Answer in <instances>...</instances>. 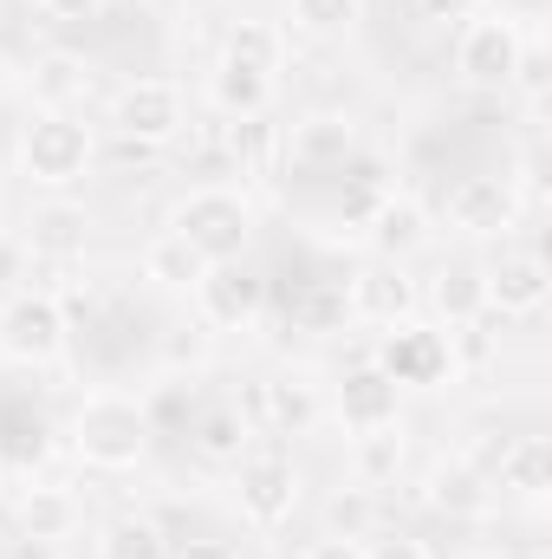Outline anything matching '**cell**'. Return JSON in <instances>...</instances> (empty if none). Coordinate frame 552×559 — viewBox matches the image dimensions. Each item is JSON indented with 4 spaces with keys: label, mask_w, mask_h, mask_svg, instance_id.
<instances>
[{
    "label": "cell",
    "mask_w": 552,
    "mask_h": 559,
    "mask_svg": "<svg viewBox=\"0 0 552 559\" xmlns=\"http://www.w3.org/2000/svg\"><path fill=\"white\" fill-rule=\"evenodd\" d=\"M149 417H143L137 397H124V391H92L85 404H79V417H72V449H79V462L85 468H105V475H124V468H137L143 455H149Z\"/></svg>",
    "instance_id": "obj_1"
},
{
    "label": "cell",
    "mask_w": 552,
    "mask_h": 559,
    "mask_svg": "<svg viewBox=\"0 0 552 559\" xmlns=\"http://www.w3.org/2000/svg\"><path fill=\"white\" fill-rule=\"evenodd\" d=\"M169 228H176L195 254H208V261H241V248H248V235H254V209H248L241 189L202 182V189H189V195L176 202Z\"/></svg>",
    "instance_id": "obj_2"
},
{
    "label": "cell",
    "mask_w": 552,
    "mask_h": 559,
    "mask_svg": "<svg viewBox=\"0 0 552 559\" xmlns=\"http://www.w3.org/2000/svg\"><path fill=\"white\" fill-rule=\"evenodd\" d=\"M235 508H241L248 527H267V534L292 521V508H299V468H292V455L279 442L248 449L235 462Z\"/></svg>",
    "instance_id": "obj_3"
},
{
    "label": "cell",
    "mask_w": 552,
    "mask_h": 559,
    "mask_svg": "<svg viewBox=\"0 0 552 559\" xmlns=\"http://www.w3.org/2000/svg\"><path fill=\"white\" fill-rule=\"evenodd\" d=\"M92 163V131L72 118V111H39L26 131H20V169L39 182V189H72Z\"/></svg>",
    "instance_id": "obj_4"
},
{
    "label": "cell",
    "mask_w": 552,
    "mask_h": 559,
    "mask_svg": "<svg viewBox=\"0 0 552 559\" xmlns=\"http://www.w3.org/2000/svg\"><path fill=\"white\" fill-rule=\"evenodd\" d=\"M65 306H59V293H7V306H0V352L13 358V365H52L59 352H65Z\"/></svg>",
    "instance_id": "obj_5"
},
{
    "label": "cell",
    "mask_w": 552,
    "mask_h": 559,
    "mask_svg": "<svg viewBox=\"0 0 552 559\" xmlns=\"http://www.w3.org/2000/svg\"><path fill=\"white\" fill-rule=\"evenodd\" d=\"M520 26L507 13H488V20H468L455 33V79L468 92H507L514 79V59H520Z\"/></svg>",
    "instance_id": "obj_6"
},
{
    "label": "cell",
    "mask_w": 552,
    "mask_h": 559,
    "mask_svg": "<svg viewBox=\"0 0 552 559\" xmlns=\"http://www.w3.org/2000/svg\"><path fill=\"white\" fill-rule=\"evenodd\" d=\"M111 131L124 143H143V150L182 138V85L176 79H131L111 105Z\"/></svg>",
    "instance_id": "obj_7"
},
{
    "label": "cell",
    "mask_w": 552,
    "mask_h": 559,
    "mask_svg": "<svg viewBox=\"0 0 552 559\" xmlns=\"http://www.w3.org/2000/svg\"><path fill=\"white\" fill-rule=\"evenodd\" d=\"M481 293H488V312H507V319H533L552 293V267L540 248H501L481 274Z\"/></svg>",
    "instance_id": "obj_8"
},
{
    "label": "cell",
    "mask_w": 552,
    "mask_h": 559,
    "mask_svg": "<svg viewBox=\"0 0 552 559\" xmlns=\"http://www.w3.org/2000/svg\"><path fill=\"white\" fill-rule=\"evenodd\" d=\"M267 280L254 274V267H241V261H215L202 286H195V299H202V319L208 325H221V332H241V325H254L261 312H267Z\"/></svg>",
    "instance_id": "obj_9"
},
{
    "label": "cell",
    "mask_w": 552,
    "mask_h": 559,
    "mask_svg": "<svg viewBox=\"0 0 552 559\" xmlns=\"http://www.w3.org/2000/svg\"><path fill=\"white\" fill-rule=\"evenodd\" d=\"M377 371H384L397 391H404V384H442V371H448V338L429 332V325L397 319V325L384 332V345H377Z\"/></svg>",
    "instance_id": "obj_10"
},
{
    "label": "cell",
    "mask_w": 552,
    "mask_h": 559,
    "mask_svg": "<svg viewBox=\"0 0 552 559\" xmlns=\"http://www.w3.org/2000/svg\"><path fill=\"white\" fill-rule=\"evenodd\" d=\"M20 241H26V254H33V261H59V267H72V261L85 254V241H92V215H85L79 202H65V195L33 202V215H26Z\"/></svg>",
    "instance_id": "obj_11"
},
{
    "label": "cell",
    "mask_w": 552,
    "mask_h": 559,
    "mask_svg": "<svg viewBox=\"0 0 552 559\" xmlns=\"http://www.w3.org/2000/svg\"><path fill=\"white\" fill-rule=\"evenodd\" d=\"M292 169H345L358 156V124L345 111H312L292 124V138H279Z\"/></svg>",
    "instance_id": "obj_12"
},
{
    "label": "cell",
    "mask_w": 552,
    "mask_h": 559,
    "mask_svg": "<svg viewBox=\"0 0 552 559\" xmlns=\"http://www.w3.org/2000/svg\"><path fill=\"white\" fill-rule=\"evenodd\" d=\"M241 417L254 423L261 436H299V429L319 423V397H312V384H299V378H261V384H248Z\"/></svg>",
    "instance_id": "obj_13"
},
{
    "label": "cell",
    "mask_w": 552,
    "mask_h": 559,
    "mask_svg": "<svg viewBox=\"0 0 552 559\" xmlns=\"http://www.w3.org/2000/svg\"><path fill=\"white\" fill-rule=\"evenodd\" d=\"M448 222L461 235H501L514 222V182L507 176H461L448 189Z\"/></svg>",
    "instance_id": "obj_14"
},
{
    "label": "cell",
    "mask_w": 552,
    "mask_h": 559,
    "mask_svg": "<svg viewBox=\"0 0 552 559\" xmlns=\"http://www.w3.org/2000/svg\"><path fill=\"white\" fill-rule=\"evenodd\" d=\"M345 299H351V312H358V319L397 325V319H410L416 286H410V274H404L397 261H371V267H358V274L345 280Z\"/></svg>",
    "instance_id": "obj_15"
},
{
    "label": "cell",
    "mask_w": 552,
    "mask_h": 559,
    "mask_svg": "<svg viewBox=\"0 0 552 559\" xmlns=\"http://www.w3.org/2000/svg\"><path fill=\"white\" fill-rule=\"evenodd\" d=\"M488 488H501V495H514V501H540L552 488V442L547 436H514V442H501V455H494V468H488Z\"/></svg>",
    "instance_id": "obj_16"
},
{
    "label": "cell",
    "mask_w": 552,
    "mask_h": 559,
    "mask_svg": "<svg viewBox=\"0 0 552 559\" xmlns=\"http://www.w3.org/2000/svg\"><path fill=\"white\" fill-rule=\"evenodd\" d=\"M26 85H33L39 111H79L92 98V66H85V52H39Z\"/></svg>",
    "instance_id": "obj_17"
},
{
    "label": "cell",
    "mask_w": 552,
    "mask_h": 559,
    "mask_svg": "<svg viewBox=\"0 0 552 559\" xmlns=\"http://www.w3.org/2000/svg\"><path fill=\"white\" fill-rule=\"evenodd\" d=\"M189 449L202 462H215V468H235L254 449V423L241 417V404H215V411H202L189 423Z\"/></svg>",
    "instance_id": "obj_18"
},
{
    "label": "cell",
    "mask_w": 552,
    "mask_h": 559,
    "mask_svg": "<svg viewBox=\"0 0 552 559\" xmlns=\"http://www.w3.org/2000/svg\"><path fill=\"white\" fill-rule=\"evenodd\" d=\"M338 417H345V429H377V423H397V384H391L377 365L345 371V384H338Z\"/></svg>",
    "instance_id": "obj_19"
},
{
    "label": "cell",
    "mask_w": 552,
    "mask_h": 559,
    "mask_svg": "<svg viewBox=\"0 0 552 559\" xmlns=\"http://www.w3.org/2000/svg\"><path fill=\"white\" fill-rule=\"evenodd\" d=\"M364 228H371V241H377L384 261H404V254H416V248L429 241V215L416 209L410 195H384V202L364 215Z\"/></svg>",
    "instance_id": "obj_20"
},
{
    "label": "cell",
    "mask_w": 552,
    "mask_h": 559,
    "mask_svg": "<svg viewBox=\"0 0 552 559\" xmlns=\"http://www.w3.org/2000/svg\"><path fill=\"white\" fill-rule=\"evenodd\" d=\"M404 468V423H377V429H351V475L358 488H384Z\"/></svg>",
    "instance_id": "obj_21"
},
{
    "label": "cell",
    "mask_w": 552,
    "mask_h": 559,
    "mask_svg": "<svg viewBox=\"0 0 552 559\" xmlns=\"http://www.w3.org/2000/svg\"><path fill=\"white\" fill-rule=\"evenodd\" d=\"M46 449H52V429H46V417H39L33 404L0 411V468L33 475V468L46 462Z\"/></svg>",
    "instance_id": "obj_22"
},
{
    "label": "cell",
    "mask_w": 552,
    "mask_h": 559,
    "mask_svg": "<svg viewBox=\"0 0 552 559\" xmlns=\"http://www.w3.org/2000/svg\"><path fill=\"white\" fill-rule=\"evenodd\" d=\"M79 521H85V508L72 488H26L20 495V534L26 540H65Z\"/></svg>",
    "instance_id": "obj_23"
},
{
    "label": "cell",
    "mask_w": 552,
    "mask_h": 559,
    "mask_svg": "<svg viewBox=\"0 0 552 559\" xmlns=\"http://www.w3.org/2000/svg\"><path fill=\"white\" fill-rule=\"evenodd\" d=\"M208 267H215V261H208V254H195V248H189L176 228H169V235H156V241L143 248V280H156V286H176V293H195Z\"/></svg>",
    "instance_id": "obj_24"
},
{
    "label": "cell",
    "mask_w": 552,
    "mask_h": 559,
    "mask_svg": "<svg viewBox=\"0 0 552 559\" xmlns=\"http://www.w3.org/2000/svg\"><path fill=\"white\" fill-rule=\"evenodd\" d=\"M208 98H215V111H228V118H267V105H274V79L267 72H241V66H215L208 72Z\"/></svg>",
    "instance_id": "obj_25"
},
{
    "label": "cell",
    "mask_w": 552,
    "mask_h": 559,
    "mask_svg": "<svg viewBox=\"0 0 552 559\" xmlns=\"http://www.w3.org/2000/svg\"><path fill=\"white\" fill-rule=\"evenodd\" d=\"M429 508H442V514H481L488 508V475L475 468V462H442L435 475H429Z\"/></svg>",
    "instance_id": "obj_26"
},
{
    "label": "cell",
    "mask_w": 552,
    "mask_h": 559,
    "mask_svg": "<svg viewBox=\"0 0 552 559\" xmlns=\"http://www.w3.org/2000/svg\"><path fill=\"white\" fill-rule=\"evenodd\" d=\"M279 52H286V39H279V26H267V20H235L221 33V59L241 66V72H267L274 79Z\"/></svg>",
    "instance_id": "obj_27"
},
{
    "label": "cell",
    "mask_w": 552,
    "mask_h": 559,
    "mask_svg": "<svg viewBox=\"0 0 552 559\" xmlns=\"http://www.w3.org/2000/svg\"><path fill=\"white\" fill-rule=\"evenodd\" d=\"M98 559H169V534L149 514H124L98 534Z\"/></svg>",
    "instance_id": "obj_28"
},
{
    "label": "cell",
    "mask_w": 552,
    "mask_h": 559,
    "mask_svg": "<svg viewBox=\"0 0 552 559\" xmlns=\"http://www.w3.org/2000/svg\"><path fill=\"white\" fill-rule=\"evenodd\" d=\"M429 299H435V312L448 325H481V312H488V293H481V274L475 267H442Z\"/></svg>",
    "instance_id": "obj_29"
},
{
    "label": "cell",
    "mask_w": 552,
    "mask_h": 559,
    "mask_svg": "<svg viewBox=\"0 0 552 559\" xmlns=\"http://www.w3.org/2000/svg\"><path fill=\"white\" fill-rule=\"evenodd\" d=\"M286 20L312 39H345L364 20V0H286Z\"/></svg>",
    "instance_id": "obj_30"
},
{
    "label": "cell",
    "mask_w": 552,
    "mask_h": 559,
    "mask_svg": "<svg viewBox=\"0 0 552 559\" xmlns=\"http://www.w3.org/2000/svg\"><path fill=\"white\" fill-rule=\"evenodd\" d=\"M371 527H377V501H371V488H345V495H332V508H325V534H338V540H371Z\"/></svg>",
    "instance_id": "obj_31"
},
{
    "label": "cell",
    "mask_w": 552,
    "mask_h": 559,
    "mask_svg": "<svg viewBox=\"0 0 552 559\" xmlns=\"http://www.w3.org/2000/svg\"><path fill=\"white\" fill-rule=\"evenodd\" d=\"M221 150H228L241 169H261L267 156H279V131L267 124V118H235L228 138H221Z\"/></svg>",
    "instance_id": "obj_32"
},
{
    "label": "cell",
    "mask_w": 552,
    "mask_h": 559,
    "mask_svg": "<svg viewBox=\"0 0 552 559\" xmlns=\"http://www.w3.org/2000/svg\"><path fill=\"white\" fill-rule=\"evenodd\" d=\"M189 411H195V378H169L163 391H149V397H143L149 429H176V423H189Z\"/></svg>",
    "instance_id": "obj_33"
},
{
    "label": "cell",
    "mask_w": 552,
    "mask_h": 559,
    "mask_svg": "<svg viewBox=\"0 0 552 559\" xmlns=\"http://www.w3.org/2000/svg\"><path fill=\"white\" fill-rule=\"evenodd\" d=\"M364 559H429V547L410 534H384V540H364Z\"/></svg>",
    "instance_id": "obj_34"
},
{
    "label": "cell",
    "mask_w": 552,
    "mask_h": 559,
    "mask_svg": "<svg viewBox=\"0 0 552 559\" xmlns=\"http://www.w3.org/2000/svg\"><path fill=\"white\" fill-rule=\"evenodd\" d=\"M26 261H33L26 241H20V235H0V286H20V280H26Z\"/></svg>",
    "instance_id": "obj_35"
},
{
    "label": "cell",
    "mask_w": 552,
    "mask_h": 559,
    "mask_svg": "<svg viewBox=\"0 0 552 559\" xmlns=\"http://www.w3.org/2000/svg\"><path fill=\"white\" fill-rule=\"evenodd\" d=\"M468 7H475V0H410V13H416V20H429V26L468 20Z\"/></svg>",
    "instance_id": "obj_36"
},
{
    "label": "cell",
    "mask_w": 552,
    "mask_h": 559,
    "mask_svg": "<svg viewBox=\"0 0 552 559\" xmlns=\"http://www.w3.org/2000/svg\"><path fill=\"white\" fill-rule=\"evenodd\" d=\"M208 358V332L189 325V338H169V365H202Z\"/></svg>",
    "instance_id": "obj_37"
},
{
    "label": "cell",
    "mask_w": 552,
    "mask_h": 559,
    "mask_svg": "<svg viewBox=\"0 0 552 559\" xmlns=\"http://www.w3.org/2000/svg\"><path fill=\"white\" fill-rule=\"evenodd\" d=\"M305 559H364V540H338V534H325V540H312Z\"/></svg>",
    "instance_id": "obj_38"
},
{
    "label": "cell",
    "mask_w": 552,
    "mask_h": 559,
    "mask_svg": "<svg viewBox=\"0 0 552 559\" xmlns=\"http://www.w3.org/2000/svg\"><path fill=\"white\" fill-rule=\"evenodd\" d=\"M46 20H92L98 13V0H33Z\"/></svg>",
    "instance_id": "obj_39"
},
{
    "label": "cell",
    "mask_w": 552,
    "mask_h": 559,
    "mask_svg": "<svg viewBox=\"0 0 552 559\" xmlns=\"http://www.w3.org/2000/svg\"><path fill=\"white\" fill-rule=\"evenodd\" d=\"M169 559H241V554H235L228 540H182Z\"/></svg>",
    "instance_id": "obj_40"
},
{
    "label": "cell",
    "mask_w": 552,
    "mask_h": 559,
    "mask_svg": "<svg viewBox=\"0 0 552 559\" xmlns=\"http://www.w3.org/2000/svg\"><path fill=\"white\" fill-rule=\"evenodd\" d=\"M7 559H65V554H59V540H26V534H20V540L7 547Z\"/></svg>",
    "instance_id": "obj_41"
}]
</instances>
